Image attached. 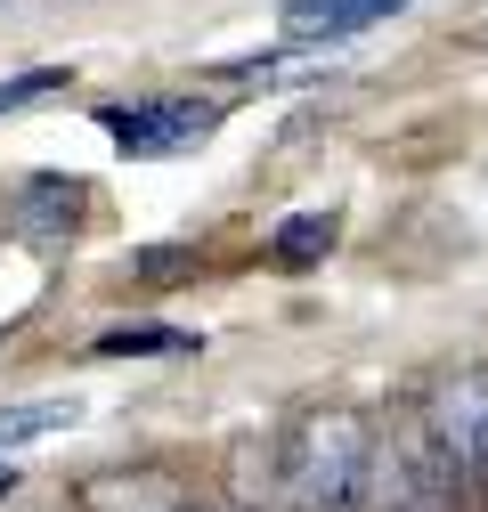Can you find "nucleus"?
<instances>
[{"label": "nucleus", "instance_id": "obj_1", "mask_svg": "<svg viewBox=\"0 0 488 512\" xmlns=\"http://www.w3.org/2000/svg\"><path fill=\"white\" fill-rule=\"evenodd\" d=\"M366 456H375V431L350 407H310L277 439V504L269 512H358Z\"/></svg>", "mask_w": 488, "mask_h": 512}, {"label": "nucleus", "instance_id": "obj_2", "mask_svg": "<svg viewBox=\"0 0 488 512\" xmlns=\"http://www.w3.org/2000/svg\"><path fill=\"white\" fill-rule=\"evenodd\" d=\"M464 472H456V456L440 447V431H432V415H423V399L415 407H391L383 423H375V456H366V504L358 512H464Z\"/></svg>", "mask_w": 488, "mask_h": 512}, {"label": "nucleus", "instance_id": "obj_3", "mask_svg": "<svg viewBox=\"0 0 488 512\" xmlns=\"http://www.w3.org/2000/svg\"><path fill=\"white\" fill-rule=\"evenodd\" d=\"M98 122H106V139L122 147V155H188V147H204L220 122H228V106L220 98H122V106H98Z\"/></svg>", "mask_w": 488, "mask_h": 512}, {"label": "nucleus", "instance_id": "obj_4", "mask_svg": "<svg viewBox=\"0 0 488 512\" xmlns=\"http://www.w3.org/2000/svg\"><path fill=\"white\" fill-rule=\"evenodd\" d=\"M423 415H432L440 447L456 456L464 488L488 504V366H448L432 391H423Z\"/></svg>", "mask_w": 488, "mask_h": 512}, {"label": "nucleus", "instance_id": "obj_5", "mask_svg": "<svg viewBox=\"0 0 488 512\" xmlns=\"http://www.w3.org/2000/svg\"><path fill=\"white\" fill-rule=\"evenodd\" d=\"M82 204H90L82 179H66V171H33V179H17L9 196H0V228H9V236H33V244H57V236H74Z\"/></svg>", "mask_w": 488, "mask_h": 512}, {"label": "nucleus", "instance_id": "obj_6", "mask_svg": "<svg viewBox=\"0 0 488 512\" xmlns=\"http://www.w3.org/2000/svg\"><path fill=\"white\" fill-rule=\"evenodd\" d=\"M391 9H407V0H285L277 25H285L293 49H326V41H350L366 25H383Z\"/></svg>", "mask_w": 488, "mask_h": 512}, {"label": "nucleus", "instance_id": "obj_7", "mask_svg": "<svg viewBox=\"0 0 488 512\" xmlns=\"http://www.w3.org/2000/svg\"><path fill=\"white\" fill-rule=\"evenodd\" d=\"M82 504L90 512H188L179 488H171V472H106V480L82 488Z\"/></svg>", "mask_w": 488, "mask_h": 512}, {"label": "nucleus", "instance_id": "obj_8", "mask_svg": "<svg viewBox=\"0 0 488 512\" xmlns=\"http://www.w3.org/2000/svg\"><path fill=\"white\" fill-rule=\"evenodd\" d=\"M82 423V399L66 391V399H9L0 407V456H17V447H33V439H49V431H74Z\"/></svg>", "mask_w": 488, "mask_h": 512}, {"label": "nucleus", "instance_id": "obj_9", "mask_svg": "<svg viewBox=\"0 0 488 512\" xmlns=\"http://www.w3.org/2000/svg\"><path fill=\"white\" fill-rule=\"evenodd\" d=\"M334 236H342L334 212H293V220L277 228V244H269V261H277V269H310V261L334 252Z\"/></svg>", "mask_w": 488, "mask_h": 512}, {"label": "nucleus", "instance_id": "obj_10", "mask_svg": "<svg viewBox=\"0 0 488 512\" xmlns=\"http://www.w3.org/2000/svg\"><path fill=\"white\" fill-rule=\"evenodd\" d=\"M179 350H196V334H179V326H114V334H98V358H179Z\"/></svg>", "mask_w": 488, "mask_h": 512}, {"label": "nucleus", "instance_id": "obj_11", "mask_svg": "<svg viewBox=\"0 0 488 512\" xmlns=\"http://www.w3.org/2000/svg\"><path fill=\"white\" fill-rule=\"evenodd\" d=\"M74 82V66H33V74H9L0 82V114H25V106H41V98H57Z\"/></svg>", "mask_w": 488, "mask_h": 512}, {"label": "nucleus", "instance_id": "obj_12", "mask_svg": "<svg viewBox=\"0 0 488 512\" xmlns=\"http://www.w3.org/2000/svg\"><path fill=\"white\" fill-rule=\"evenodd\" d=\"M0 496H17V456H0Z\"/></svg>", "mask_w": 488, "mask_h": 512}, {"label": "nucleus", "instance_id": "obj_13", "mask_svg": "<svg viewBox=\"0 0 488 512\" xmlns=\"http://www.w3.org/2000/svg\"><path fill=\"white\" fill-rule=\"evenodd\" d=\"M188 512H228V504H188Z\"/></svg>", "mask_w": 488, "mask_h": 512}]
</instances>
